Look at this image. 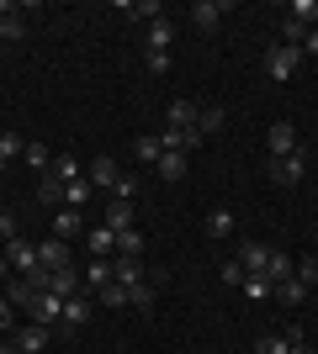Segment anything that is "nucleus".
<instances>
[{
	"mask_svg": "<svg viewBox=\"0 0 318 354\" xmlns=\"http://www.w3.org/2000/svg\"><path fill=\"white\" fill-rule=\"evenodd\" d=\"M260 69H265V80H271V85H287L292 74L303 69V48H292V43L265 48V64H260Z\"/></svg>",
	"mask_w": 318,
	"mask_h": 354,
	"instance_id": "nucleus-1",
	"label": "nucleus"
},
{
	"mask_svg": "<svg viewBox=\"0 0 318 354\" xmlns=\"http://www.w3.org/2000/svg\"><path fill=\"white\" fill-rule=\"evenodd\" d=\"M308 180V148H297V153H287V159H271V185H303Z\"/></svg>",
	"mask_w": 318,
	"mask_h": 354,
	"instance_id": "nucleus-2",
	"label": "nucleus"
},
{
	"mask_svg": "<svg viewBox=\"0 0 318 354\" xmlns=\"http://www.w3.org/2000/svg\"><path fill=\"white\" fill-rule=\"evenodd\" d=\"M91 317H96V296H91V291H80V296H69V301H64L59 328H64V333H75V328H85Z\"/></svg>",
	"mask_w": 318,
	"mask_h": 354,
	"instance_id": "nucleus-3",
	"label": "nucleus"
},
{
	"mask_svg": "<svg viewBox=\"0 0 318 354\" xmlns=\"http://www.w3.org/2000/svg\"><path fill=\"white\" fill-rule=\"evenodd\" d=\"M32 323H43V328H59V317H64V301L53 291H32Z\"/></svg>",
	"mask_w": 318,
	"mask_h": 354,
	"instance_id": "nucleus-4",
	"label": "nucleus"
},
{
	"mask_svg": "<svg viewBox=\"0 0 318 354\" xmlns=\"http://www.w3.org/2000/svg\"><path fill=\"white\" fill-rule=\"evenodd\" d=\"M228 11H233L228 0H197V6H191V21H197V32H218Z\"/></svg>",
	"mask_w": 318,
	"mask_h": 354,
	"instance_id": "nucleus-5",
	"label": "nucleus"
},
{
	"mask_svg": "<svg viewBox=\"0 0 318 354\" xmlns=\"http://www.w3.org/2000/svg\"><path fill=\"white\" fill-rule=\"evenodd\" d=\"M265 148H271V159H287V153H297V127L292 122H271V133H265Z\"/></svg>",
	"mask_w": 318,
	"mask_h": 354,
	"instance_id": "nucleus-6",
	"label": "nucleus"
},
{
	"mask_svg": "<svg viewBox=\"0 0 318 354\" xmlns=\"http://www.w3.org/2000/svg\"><path fill=\"white\" fill-rule=\"evenodd\" d=\"M6 259H11V270H21V275L43 270L37 265V243H27V238H11V243H6Z\"/></svg>",
	"mask_w": 318,
	"mask_h": 354,
	"instance_id": "nucleus-7",
	"label": "nucleus"
},
{
	"mask_svg": "<svg viewBox=\"0 0 318 354\" xmlns=\"http://www.w3.org/2000/svg\"><path fill=\"white\" fill-rule=\"evenodd\" d=\"M37 265L43 270H69V243H64V238H43V243H37Z\"/></svg>",
	"mask_w": 318,
	"mask_h": 354,
	"instance_id": "nucleus-8",
	"label": "nucleus"
},
{
	"mask_svg": "<svg viewBox=\"0 0 318 354\" xmlns=\"http://www.w3.org/2000/svg\"><path fill=\"white\" fill-rule=\"evenodd\" d=\"M85 175H91V185H106V191H117L122 169H117V159H112V153H96V159H91V169H85Z\"/></svg>",
	"mask_w": 318,
	"mask_h": 354,
	"instance_id": "nucleus-9",
	"label": "nucleus"
},
{
	"mask_svg": "<svg viewBox=\"0 0 318 354\" xmlns=\"http://www.w3.org/2000/svg\"><path fill=\"white\" fill-rule=\"evenodd\" d=\"M292 344H303V333H297V328H287V333H260V339H255V354H292Z\"/></svg>",
	"mask_w": 318,
	"mask_h": 354,
	"instance_id": "nucleus-10",
	"label": "nucleus"
},
{
	"mask_svg": "<svg viewBox=\"0 0 318 354\" xmlns=\"http://www.w3.org/2000/svg\"><path fill=\"white\" fill-rule=\"evenodd\" d=\"M244 265V275H265V259H271V243H244L239 254H233Z\"/></svg>",
	"mask_w": 318,
	"mask_h": 354,
	"instance_id": "nucleus-11",
	"label": "nucleus"
},
{
	"mask_svg": "<svg viewBox=\"0 0 318 354\" xmlns=\"http://www.w3.org/2000/svg\"><path fill=\"white\" fill-rule=\"evenodd\" d=\"M48 339H53V328L32 323V328H21V333H16V349H21V354H43V349H48Z\"/></svg>",
	"mask_w": 318,
	"mask_h": 354,
	"instance_id": "nucleus-12",
	"label": "nucleus"
},
{
	"mask_svg": "<svg viewBox=\"0 0 318 354\" xmlns=\"http://www.w3.org/2000/svg\"><path fill=\"white\" fill-rule=\"evenodd\" d=\"M170 43H175V21L170 16L149 21V53H170Z\"/></svg>",
	"mask_w": 318,
	"mask_h": 354,
	"instance_id": "nucleus-13",
	"label": "nucleus"
},
{
	"mask_svg": "<svg viewBox=\"0 0 318 354\" xmlns=\"http://www.w3.org/2000/svg\"><path fill=\"white\" fill-rule=\"evenodd\" d=\"M85 249H91V259H112L117 233H112V227H91V233H85Z\"/></svg>",
	"mask_w": 318,
	"mask_h": 354,
	"instance_id": "nucleus-14",
	"label": "nucleus"
},
{
	"mask_svg": "<svg viewBox=\"0 0 318 354\" xmlns=\"http://www.w3.org/2000/svg\"><path fill=\"white\" fill-rule=\"evenodd\" d=\"M80 281H85V291H101V286H112V259H91V265L80 270Z\"/></svg>",
	"mask_w": 318,
	"mask_h": 354,
	"instance_id": "nucleus-15",
	"label": "nucleus"
},
{
	"mask_svg": "<svg viewBox=\"0 0 318 354\" xmlns=\"http://www.w3.org/2000/svg\"><path fill=\"white\" fill-rule=\"evenodd\" d=\"M117 11L122 16H138V21H159L165 6H159V0H117Z\"/></svg>",
	"mask_w": 318,
	"mask_h": 354,
	"instance_id": "nucleus-16",
	"label": "nucleus"
},
{
	"mask_svg": "<svg viewBox=\"0 0 318 354\" xmlns=\"http://www.w3.org/2000/svg\"><path fill=\"white\" fill-rule=\"evenodd\" d=\"M308 291H313V286H303L297 275H287V281L276 286V301H281V307H303V301H308Z\"/></svg>",
	"mask_w": 318,
	"mask_h": 354,
	"instance_id": "nucleus-17",
	"label": "nucleus"
},
{
	"mask_svg": "<svg viewBox=\"0 0 318 354\" xmlns=\"http://www.w3.org/2000/svg\"><path fill=\"white\" fill-rule=\"evenodd\" d=\"M154 169H159V180H165V185H181V180H186V153H159V164H154Z\"/></svg>",
	"mask_w": 318,
	"mask_h": 354,
	"instance_id": "nucleus-18",
	"label": "nucleus"
},
{
	"mask_svg": "<svg viewBox=\"0 0 318 354\" xmlns=\"http://www.w3.org/2000/svg\"><path fill=\"white\" fill-rule=\"evenodd\" d=\"M112 281L127 286V291H133V286H143V259H117V265H112Z\"/></svg>",
	"mask_w": 318,
	"mask_h": 354,
	"instance_id": "nucleus-19",
	"label": "nucleus"
},
{
	"mask_svg": "<svg viewBox=\"0 0 318 354\" xmlns=\"http://www.w3.org/2000/svg\"><path fill=\"white\" fill-rule=\"evenodd\" d=\"M159 153H165V148H159V133H138L133 138V159L138 164H159Z\"/></svg>",
	"mask_w": 318,
	"mask_h": 354,
	"instance_id": "nucleus-20",
	"label": "nucleus"
},
{
	"mask_svg": "<svg viewBox=\"0 0 318 354\" xmlns=\"http://www.w3.org/2000/svg\"><path fill=\"white\" fill-rule=\"evenodd\" d=\"M96 307H106V312H122V307H133V301H127V286H101V291H96Z\"/></svg>",
	"mask_w": 318,
	"mask_h": 354,
	"instance_id": "nucleus-21",
	"label": "nucleus"
},
{
	"mask_svg": "<svg viewBox=\"0 0 318 354\" xmlns=\"http://www.w3.org/2000/svg\"><path fill=\"white\" fill-rule=\"evenodd\" d=\"M117 259H143V233L138 227H122L117 233Z\"/></svg>",
	"mask_w": 318,
	"mask_h": 354,
	"instance_id": "nucleus-22",
	"label": "nucleus"
},
{
	"mask_svg": "<svg viewBox=\"0 0 318 354\" xmlns=\"http://www.w3.org/2000/svg\"><path fill=\"white\" fill-rule=\"evenodd\" d=\"M197 111H202L197 101H170L165 117H170V127H197Z\"/></svg>",
	"mask_w": 318,
	"mask_h": 354,
	"instance_id": "nucleus-23",
	"label": "nucleus"
},
{
	"mask_svg": "<svg viewBox=\"0 0 318 354\" xmlns=\"http://www.w3.org/2000/svg\"><path fill=\"white\" fill-rule=\"evenodd\" d=\"M287 275H292V259H287V254H281V249H271V259H265V275H260V281L281 286V281H287Z\"/></svg>",
	"mask_w": 318,
	"mask_h": 354,
	"instance_id": "nucleus-24",
	"label": "nucleus"
},
{
	"mask_svg": "<svg viewBox=\"0 0 318 354\" xmlns=\"http://www.w3.org/2000/svg\"><path fill=\"white\" fill-rule=\"evenodd\" d=\"M48 175L59 180V185H69V180H85V175H80V164L69 159V153H53V164H48Z\"/></svg>",
	"mask_w": 318,
	"mask_h": 354,
	"instance_id": "nucleus-25",
	"label": "nucleus"
},
{
	"mask_svg": "<svg viewBox=\"0 0 318 354\" xmlns=\"http://www.w3.org/2000/svg\"><path fill=\"white\" fill-rule=\"evenodd\" d=\"M80 227H85V222H80V212H75V207H64L59 217H53V238H64V243H69Z\"/></svg>",
	"mask_w": 318,
	"mask_h": 354,
	"instance_id": "nucleus-26",
	"label": "nucleus"
},
{
	"mask_svg": "<svg viewBox=\"0 0 318 354\" xmlns=\"http://www.w3.org/2000/svg\"><path fill=\"white\" fill-rule=\"evenodd\" d=\"M21 164H27V169H37V175H48V164H53L48 143H27V148H21Z\"/></svg>",
	"mask_w": 318,
	"mask_h": 354,
	"instance_id": "nucleus-27",
	"label": "nucleus"
},
{
	"mask_svg": "<svg viewBox=\"0 0 318 354\" xmlns=\"http://www.w3.org/2000/svg\"><path fill=\"white\" fill-rule=\"evenodd\" d=\"M228 233H233V212H228V207H212L207 212V238H228Z\"/></svg>",
	"mask_w": 318,
	"mask_h": 354,
	"instance_id": "nucleus-28",
	"label": "nucleus"
},
{
	"mask_svg": "<svg viewBox=\"0 0 318 354\" xmlns=\"http://www.w3.org/2000/svg\"><path fill=\"white\" fill-rule=\"evenodd\" d=\"M106 227H112V233L133 227V201H112V207H106Z\"/></svg>",
	"mask_w": 318,
	"mask_h": 354,
	"instance_id": "nucleus-29",
	"label": "nucleus"
},
{
	"mask_svg": "<svg viewBox=\"0 0 318 354\" xmlns=\"http://www.w3.org/2000/svg\"><path fill=\"white\" fill-rule=\"evenodd\" d=\"M223 106H202V111H197V133L202 138H212V133H218V127H223Z\"/></svg>",
	"mask_w": 318,
	"mask_h": 354,
	"instance_id": "nucleus-30",
	"label": "nucleus"
},
{
	"mask_svg": "<svg viewBox=\"0 0 318 354\" xmlns=\"http://www.w3.org/2000/svg\"><path fill=\"white\" fill-rule=\"evenodd\" d=\"M287 16H292V21H303V27L313 32V27H318V0H292Z\"/></svg>",
	"mask_w": 318,
	"mask_h": 354,
	"instance_id": "nucleus-31",
	"label": "nucleus"
},
{
	"mask_svg": "<svg viewBox=\"0 0 318 354\" xmlns=\"http://www.w3.org/2000/svg\"><path fill=\"white\" fill-rule=\"evenodd\" d=\"M21 148H27L21 133H0V164H16V159H21Z\"/></svg>",
	"mask_w": 318,
	"mask_h": 354,
	"instance_id": "nucleus-32",
	"label": "nucleus"
},
{
	"mask_svg": "<svg viewBox=\"0 0 318 354\" xmlns=\"http://www.w3.org/2000/svg\"><path fill=\"white\" fill-rule=\"evenodd\" d=\"M37 201H48V207H64V185L53 175H43L37 180Z\"/></svg>",
	"mask_w": 318,
	"mask_h": 354,
	"instance_id": "nucleus-33",
	"label": "nucleus"
},
{
	"mask_svg": "<svg viewBox=\"0 0 318 354\" xmlns=\"http://www.w3.org/2000/svg\"><path fill=\"white\" fill-rule=\"evenodd\" d=\"M244 296H249V301H271L276 286H271V281H260V275H244Z\"/></svg>",
	"mask_w": 318,
	"mask_h": 354,
	"instance_id": "nucleus-34",
	"label": "nucleus"
},
{
	"mask_svg": "<svg viewBox=\"0 0 318 354\" xmlns=\"http://www.w3.org/2000/svg\"><path fill=\"white\" fill-rule=\"evenodd\" d=\"M27 37V21L21 16H0V43H21Z\"/></svg>",
	"mask_w": 318,
	"mask_h": 354,
	"instance_id": "nucleus-35",
	"label": "nucleus"
},
{
	"mask_svg": "<svg viewBox=\"0 0 318 354\" xmlns=\"http://www.w3.org/2000/svg\"><path fill=\"white\" fill-rule=\"evenodd\" d=\"M85 201H91V185H85V180H69V185H64V207H85Z\"/></svg>",
	"mask_w": 318,
	"mask_h": 354,
	"instance_id": "nucleus-36",
	"label": "nucleus"
},
{
	"mask_svg": "<svg viewBox=\"0 0 318 354\" xmlns=\"http://www.w3.org/2000/svg\"><path fill=\"white\" fill-rule=\"evenodd\" d=\"M154 291H159V286H154V281H143V286H133V291H127V301H133L138 312H149V307H154Z\"/></svg>",
	"mask_w": 318,
	"mask_h": 354,
	"instance_id": "nucleus-37",
	"label": "nucleus"
},
{
	"mask_svg": "<svg viewBox=\"0 0 318 354\" xmlns=\"http://www.w3.org/2000/svg\"><path fill=\"white\" fill-rule=\"evenodd\" d=\"M303 37H308V27H303V21H292V16H281V43L303 48Z\"/></svg>",
	"mask_w": 318,
	"mask_h": 354,
	"instance_id": "nucleus-38",
	"label": "nucleus"
},
{
	"mask_svg": "<svg viewBox=\"0 0 318 354\" xmlns=\"http://www.w3.org/2000/svg\"><path fill=\"white\" fill-rule=\"evenodd\" d=\"M218 281L223 286H244V265L239 259H223V265H218Z\"/></svg>",
	"mask_w": 318,
	"mask_h": 354,
	"instance_id": "nucleus-39",
	"label": "nucleus"
},
{
	"mask_svg": "<svg viewBox=\"0 0 318 354\" xmlns=\"http://www.w3.org/2000/svg\"><path fill=\"white\" fill-rule=\"evenodd\" d=\"M292 275H297L303 286H318V259H297V265H292Z\"/></svg>",
	"mask_w": 318,
	"mask_h": 354,
	"instance_id": "nucleus-40",
	"label": "nucleus"
},
{
	"mask_svg": "<svg viewBox=\"0 0 318 354\" xmlns=\"http://www.w3.org/2000/svg\"><path fill=\"white\" fill-rule=\"evenodd\" d=\"M133 196H138V175H122L117 191H112V201H133Z\"/></svg>",
	"mask_w": 318,
	"mask_h": 354,
	"instance_id": "nucleus-41",
	"label": "nucleus"
},
{
	"mask_svg": "<svg viewBox=\"0 0 318 354\" xmlns=\"http://www.w3.org/2000/svg\"><path fill=\"white\" fill-rule=\"evenodd\" d=\"M143 69L159 80V74H170V53H143Z\"/></svg>",
	"mask_w": 318,
	"mask_h": 354,
	"instance_id": "nucleus-42",
	"label": "nucleus"
},
{
	"mask_svg": "<svg viewBox=\"0 0 318 354\" xmlns=\"http://www.w3.org/2000/svg\"><path fill=\"white\" fill-rule=\"evenodd\" d=\"M11 238H21V233H16V217H11V212H0V243H11Z\"/></svg>",
	"mask_w": 318,
	"mask_h": 354,
	"instance_id": "nucleus-43",
	"label": "nucleus"
},
{
	"mask_svg": "<svg viewBox=\"0 0 318 354\" xmlns=\"http://www.w3.org/2000/svg\"><path fill=\"white\" fill-rule=\"evenodd\" d=\"M303 59H318V27H313V32L303 37Z\"/></svg>",
	"mask_w": 318,
	"mask_h": 354,
	"instance_id": "nucleus-44",
	"label": "nucleus"
},
{
	"mask_svg": "<svg viewBox=\"0 0 318 354\" xmlns=\"http://www.w3.org/2000/svg\"><path fill=\"white\" fill-rule=\"evenodd\" d=\"M0 328H11V301L0 296Z\"/></svg>",
	"mask_w": 318,
	"mask_h": 354,
	"instance_id": "nucleus-45",
	"label": "nucleus"
},
{
	"mask_svg": "<svg viewBox=\"0 0 318 354\" xmlns=\"http://www.w3.org/2000/svg\"><path fill=\"white\" fill-rule=\"evenodd\" d=\"M6 275H11V259H6V254H0V281H6Z\"/></svg>",
	"mask_w": 318,
	"mask_h": 354,
	"instance_id": "nucleus-46",
	"label": "nucleus"
},
{
	"mask_svg": "<svg viewBox=\"0 0 318 354\" xmlns=\"http://www.w3.org/2000/svg\"><path fill=\"white\" fill-rule=\"evenodd\" d=\"M292 354H313V349H308V344H292Z\"/></svg>",
	"mask_w": 318,
	"mask_h": 354,
	"instance_id": "nucleus-47",
	"label": "nucleus"
},
{
	"mask_svg": "<svg viewBox=\"0 0 318 354\" xmlns=\"http://www.w3.org/2000/svg\"><path fill=\"white\" fill-rule=\"evenodd\" d=\"M0 354H21V349H16V344H6V349H0Z\"/></svg>",
	"mask_w": 318,
	"mask_h": 354,
	"instance_id": "nucleus-48",
	"label": "nucleus"
}]
</instances>
